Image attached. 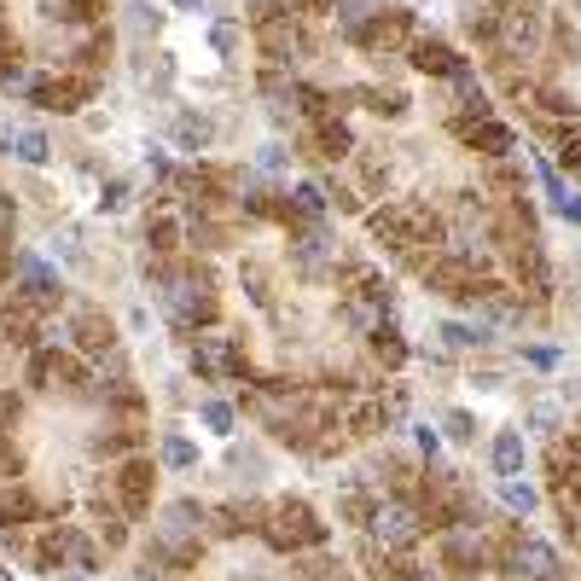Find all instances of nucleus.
Listing matches in <instances>:
<instances>
[{"mask_svg": "<svg viewBox=\"0 0 581 581\" xmlns=\"http://www.w3.org/2000/svg\"><path fill=\"white\" fill-rule=\"evenodd\" d=\"M64 343L76 349V355H88V361H106L111 349H117V325L106 309H93V302H76V309L64 314Z\"/></svg>", "mask_w": 581, "mask_h": 581, "instance_id": "nucleus-7", "label": "nucleus"}, {"mask_svg": "<svg viewBox=\"0 0 581 581\" xmlns=\"http://www.w3.org/2000/svg\"><path fill=\"white\" fill-rule=\"evenodd\" d=\"M500 507H507L512 518H529V512L541 507V494L529 489V483H518V477H500Z\"/></svg>", "mask_w": 581, "mask_h": 581, "instance_id": "nucleus-39", "label": "nucleus"}, {"mask_svg": "<svg viewBox=\"0 0 581 581\" xmlns=\"http://www.w3.org/2000/svg\"><path fill=\"white\" fill-rule=\"evenodd\" d=\"M575 7H581V0H575Z\"/></svg>", "mask_w": 581, "mask_h": 581, "instance_id": "nucleus-61", "label": "nucleus"}, {"mask_svg": "<svg viewBox=\"0 0 581 581\" xmlns=\"http://www.w3.org/2000/svg\"><path fill=\"white\" fill-rule=\"evenodd\" d=\"M257 169H262V174H280V169H286V146H262V151H257Z\"/></svg>", "mask_w": 581, "mask_h": 581, "instance_id": "nucleus-51", "label": "nucleus"}, {"mask_svg": "<svg viewBox=\"0 0 581 581\" xmlns=\"http://www.w3.org/2000/svg\"><path fill=\"white\" fill-rule=\"evenodd\" d=\"M523 361L547 372V367H559V349H547V343H535V349H523Z\"/></svg>", "mask_w": 581, "mask_h": 581, "instance_id": "nucleus-54", "label": "nucleus"}, {"mask_svg": "<svg viewBox=\"0 0 581 581\" xmlns=\"http://www.w3.org/2000/svg\"><path fill=\"white\" fill-rule=\"evenodd\" d=\"M174 146L181 151H210L216 146V117H204V111H174Z\"/></svg>", "mask_w": 581, "mask_h": 581, "instance_id": "nucleus-21", "label": "nucleus"}, {"mask_svg": "<svg viewBox=\"0 0 581 581\" xmlns=\"http://www.w3.org/2000/svg\"><path fill=\"white\" fill-rule=\"evenodd\" d=\"M174 7H181V12H198V7H204V0H174Z\"/></svg>", "mask_w": 581, "mask_h": 581, "instance_id": "nucleus-60", "label": "nucleus"}, {"mask_svg": "<svg viewBox=\"0 0 581 581\" xmlns=\"http://www.w3.org/2000/svg\"><path fill=\"white\" fill-rule=\"evenodd\" d=\"M489 460H494L500 477H523V465H529V442H523V431H500V437L489 442Z\"/></svg>", "mask_w": 581, "mask_h": 581, "instance_id": "nucleus-27", "label": "nucleus"}, {"mask_svg": "<svg viewBox=\"0 0 581 581\" xmlns=\"http://www.w3.org/2000/svg\"><path fill=\"white\" fill-rule=\"evenodd\" d=\"M547 47H552V64H575L581 59V41L564 18H547Z\"/></svg>", "mask_w": 581, "mask_h": 581, "instance_id": "nucleus-37", "label": "nucleus"}, {"mask_svg": "<svg viewBox=\"0 0 581 581\" xmlns=\"http://www.w3.org/2000/svg\"><path fill=\"white\" fill-rule=\"evenodd\" d=\"M325 535H332V529L320 523V512L309 507V500H280V507H268V518H262V541L273 552H286V559H297V552H320Z\"/></svg>", "mask_w": 581, "mask_h": 581, "instance_id": "nucleus-2", "label": "nucleus"}, {"mask_svg": "<svg viewBox=\"0 0 581 581\" xmlns=\"http://www.w3.org/2000/svg\"><path fill=\"white\" fill-rule=\"evenodd\" d=\"M12 262H18V257H12V244H0V286L12 280Z\"/></svg>", "mask_w": 581, "mask_h": 581, "instance_id": "nucleus-57", "label": "nucleus"}, {"mask_svg": "<svg viewBox=\"0 0 581 581\" xmlns=\"http://www.w3.org/2000/svg\"><path fill=\"white\" fill-rule=\"evenodd\" d=\"M367 349H372V361L378 367H384V372H395V367H408V355H413V349H408V338H401L395 332V325L384 320V325H378V332L367 338Z\"/></svg>", "mask_w": 581, "mask_h": 581, "instance_id": "nucleus-30", "label": "nucleus"}, {"mask_svg": "<svg viewBox=\"0 0 581 581\" xmlns=\"http://www.w3.org/2000/svg\"><path fill=\"white\" fill-rule=\"evenodd\" d=\"M122 30H129L134 47H151L163 36V12L151 7V0H129V7H122Z\"/></svg>", "mask_w": 581, "mask_h": 581, "instance_id": "nucleus-23", "label": "nucleus"}, {"mask_svg": "<svg viewBox=\"0 0 581 581\" xmlns=\"http://www.w3.org/2000/svg\"><path fill=\"white\" fill-rule=\"evenodd\" d=\"M442 437L460 442V448H471V442H477V419H471L465 408H448V413H442Z\"/></svg>", "mask_w": 581, "mask_h": 581, "instance_id": "nucleus-41", "label": "nucleus"}, {"mask_svg": "<svg viewBox=\"0 0 581 581\" xmlns=\"http://www.w3.org/2000/svg\"><path fill=\"white\" fill-rule=\"evenodd\" d=\"M413 442H419V460H424V465H437V453H442V437L431 431V424H419V437H413Z\"/></svg>", "mask_w": 581, "mask_h": 581, "instance_id": "nucleus-49", "label": "nucleus"}, {"mask_svg": "<svg viewBox=\"0 0 581 581\" xmlns=\"http://www.w3.org/2000/svg\"><path fill=\"white\" fill-rule=\"evenodd\" d=\"M262 518H268L262 500H221V507H210L204 529L216 541H239V535H262Z\"/></svg>", "mask_w": 581, "mask_h": 581, "instance_id": "nucleus-15", "label": "nucleus"}, {"mask_svg": "<svg viewBox=\"0 0 581 581\" xmlns=\"http://www.w3.org/2000/svg\"><path fill=\"white\" fill-rule=\"evenodd\" d=\"M390 314L384 309H378V302H367L361 291H349L343 297V325H349V332H355V338H372L378 332V325H384Z\"/></svg>", "mask_w": 581, "mask_h": 581, "instance_id": "nucleus-32", "label": "nucleus"}, {"mask_svg": "<svg viewBox=\"0 0 581 581\" xmlns=\"http://www.w3.org/2000/svg\"><path fill=\"white\" fill-rule=\"evenodd\" d=\"M47 518V507L30 494V483H0V529H36Z\"/></svg>", "mask_w": 581, "mask_h": 581, "instance_id": "nucleus-18", "label": "nucleus"}, {"mask_svg": "<svg viewBox=\"0 0 581 581\" xmlns=\"http://www.w3.org/2000/svg\"><path fill=\"white\" fill-rule=\"evenodd\" d=\"M413 36H419L413 12H408V7H384V12H378V18L367 23V30L355 36V47H361L367 59H378V64H384V59H401V53H408V47H413Z\"/></svg>", "mask_w": 581, "mask_h": 581, "instance_id": "nucleus-6", "label": "nucleus"}, {"mask_svg": "<svg viewBox=\"0 0 581 581\" xmlns=\"http://www.w3.org/2000/svg\"><path fill=\"white\" fill-rule=\"evenodd\" d=\"M559 169H581V134H564L559 140Z\"/></svg>", "mask_w": 581, "mask_h": 581, "instance_id": "nucleus-52", "label": "nucleus"}, {"mask_svg": "<svg viewBox=\"0 0 581 581\" xmlns=\"http://www.w3.org/2000/svg\"><path fill=\"white\" fill-rule=\"evenodd\" d=\"M547 47V12H541V0H507L500 7V30H494V59H535Z\"/></svg>", "mask_w": 581, "mask_h": 581, "instance_id": "nucleus-3", "label": "nucleus"}, {"mask_svg": "<svg viewBox=\"0 0 581 581\" xmlns=\"http://www.w3.org/2000/svg\"><path fill=\"white\" fill-rule=\"evenodd\" d=\"M483 192H489V198H500V204H512V198H523V192H529V169H523L518 158H500V163H489V181H483Z\"/></svg>", "mask_w": 581, "mask_h": 581, "instance_id": "nucleus-20", "label": "nucleus"}, {"mask_svg": "<svg viewBox=\"0 0 581 581\" xmlns=\"http://www.w3.org/2000/svg\"><path fill=\"white\" fill-rule=\"evenodd\" d=\"M401 59H408L419 76H437V82H448L453 70H465V59L453 53V47H448L442 36H413V47H408Z\"/></svg>", "mask_w": 581, "mask_h": 581, "instance_id": "nucleus-17", "label": "nucleus"}, {"mask_svg": "<svg viewBox=\"0 0 581 581\" xmlns=\"http://www.w3.org/2000/svg\"><path fill=\"white\" fill-rule=\"evenodd\" d=\"M523 424H529V431H541V437H564L570 413H564V401H559V395H535V401L523 408Z\"/></svg>", "mask_w": 581, "mask_h": 581, "instance_id": "nucleus-28", "label": "nucleus"}, {"mask_svg": "<svg viewBox=\"0 0 581 581\" xmlns=\"http://www.w3.org/2000/svg\"><path fill=\"white\" fill-rule=\"evenodd\" d=\"M18 477H23V453L12 448L7 431H0V483H18Z\"/></svg>", "mask_w": 581, "mask_h": 581, "instance_id": "nucleus-46", "label": "nucleus"}, {"mask_svg": "<svg viewBox=\"0 0 581 581\" xmlns=\"http://www.w3.org/2000/svg\"><path fill=\"white\" fill-rule=\"evenodd\" d=\"M471 384H477V390H507V372H500V367H477Z\"/></svg>", "mask_w": 581, "mask_h": 581, "instance_id": "nucleus-53", "label": "nucleus"}, {"mask_svg": "<svg viewBox=\"0 0 581 581\" xmlns=\"http://www.w3.org/2000/svg\"><path fill=\"white\" fill-rule=\"evenodd\" d=\"M227 465H233V471H250V477H262V448H233V453H227Z\"/></svg>", "mask_w": 581, "mask_h": 581, "instance_id": "nucleus-48", "label": "nucleus"}, {"mask_svg": "<svg viewBox=\"0 0 581 581\" xmlns=\"http://www.w3.org/2000/svg\"><path fill=\"white\" fill-rule=\"evenodd\" d=\"M535 181L547 187V198H552V210H559L564 221H575V227H581V192H570V187H564V174H559V163H535Z\"/></svg>", "mask_w": 581, "mask_h": 581, "instance_id": "nucleus-25", "label": "nucleus"}, {"mask_svg": "<svg viewBox=\"0 0 581 581\" xmlns=\"http://www.w3.org/2000/svg\"><path fill=\"white\" fill-rule=\"evenodd\" d=\"M99 88V76H82V70H64V76H36V88H30V106L41 111H59V117H76L93 99Z\"/></svg>", "mask_w": 581, "mask_h": 581, "instance_id": "nucleus-11", "label": "nucleus"}, {"mask_svg": "<svg viewBox=\"0 0 581 581\" xmlns=\"http://www.w3.org/2000/svg\"><path fill=\"white\" fill-rule=\"evenodd\" d=\"M575 174H581V169H575Z\"/></svg>", "mask_w": 581, "mask_h": 581, "instance_id": "nucleus-62", "label": "nucleus"}, {"mask_svg": "<svg viewBox=\"0 0 581 581\" xmlns=\"http://www.w3.org/2000/svg\"><path fill=\"white\" fill-rule=\"evenodd\" d=\"M129 204V174H111L106 187H99V210H122Z\"/></svg>", "mask_w": 581, "mask_h": 581, "instance_id": "nucleus-47", "label": "nucleus"}, {"mask_svg": "<svg viewBox=\"0 0 581 581\" xmlns=\"http://www.w3.org/2000/svg\"><path fill=\"white\" fill-rule=\"evenodd\" d=\"M134 581H169V575H163V564H146V570H140Z\"/></svg>", "mask_w": 581, "mask_h": 581, "instance_id": "nucleus-58", "label": "nucleus"}, {"mask_svg": "<svg viewBox=\"0 0 581 581\" xmlns=\"http://www.w3.org/2000/svg\"><path fill=\"white\" fill-rule=\"evenodd\" d=\"M204 518H210V507H198L192 494L163 500L158 518H151V559H158L163 570H198V559H204V541H210Z\"/></svg>", "mask_w": 581, "mask_h": 581, "instance_id": "nucleus-1", "label": "nucleus"}, {"mask_svg": "<svg viewBox=\"0 0 581 581\" xmlns=\"http://www.w3.org/2000/svg\"><path fill=\"white\" fill-rule=\"evenodd\" d=\"M437 570L453 575V581H477L489 570V541H483V529H465V523H453L437 535Z\"/></svg>", "mask_w": 581, "mask_h": 581, "instance_id": "nucleus-5", "label": "nucleus"}, {"mask_svg": "<svg viewBox=\"0 0 581 581\" xmlns=\"http://www.w3.org/2000/svg\"><path fill=\"white\" fill-rule=\"evenodd\" d=\"M355 99L372 117H401V111H408V93H401V88H355Z\"/></svg>", "mask_w": 581, "mask_h": 581, "instance_id": "nucleus-38", "label": "nucleus"}, {"mask_svg": "<svg viewBox=\"0 0 581 581\" xmlns=\"http://www.w3.org/2000/svg\"><path fill=\"white\" fill-rule=\"evenodd\" d=\"M361 187L372 198H384L390 192V158H361Z\"/></svg>", "mask_w": 581, "mask_h": 581, "instance_id": "nucleus-43", "label": "nucleus"}, {"mask_svg": "<svg viewBox=\"0 0 581 581\" xmlns=\"http://www.w3.org/2000/svg\"><path fill=\"white\" fill-rule=\"evenodd\" d=\"M390 0H332V18H338V30H343V41H355L367 23L384 12Z\"/></svg>", "mask_w": 581, "mask_h": 581, "instance_id": "nucleus-29", "label": "nucleus"}, {"mask_svg": "<svg viewBox=\"0 0 581 581\" xmlns=\"http://www.w3.org/2000/svg\"><path fill=\"white\" fill-rule=\"evenodd\" d=\"M442 343L465 355V349H489L494 332H489V325H477V320H442Z\"/></svg>", "mask_w": 581, "mask_h": 581, "instance_id": "nucleus-33", "label": "nucleus"}, {"mask_svg": "<svg viewBox=\"0 0 581 581\" xmlns=\"http://www.w3.org/2000/svg\"><path fill=\"white\" fill-rule=\"evenodd\" d=\"M64 570H76V575H93L99 570V547L76 523H70V535H64Z\"/></svg>", "mask_w": 581, "mask_h": 581, "instance_id": "nucleus-35", "label": "nucleus"}, {"mask_svg": "<svg viewBox=\"0 0 581 581\" xmlns=\"http://www.w3.org/2000/svg\"><path fill=\"white\" fill-rule=\"evenodd\" d=\"M419 280L431 286L437 297H460V302H465V297H471V286L483 280V273H477V268L460 257V250H431V262L419 268Z\"/></svg>", "mask_w": 581, "mask_h": 581, "instance_id": "nucleus-14", "label": "nucleus"}, {"mask_svg": "<svg viewBox=\"0 0 581 581\" xmlns=\"http://www.w3.org/2000/svg\"><path fill=\"white\" fill-rule=\"evenodd\" d=\"M244 291H250L257 309H273V291H268V268L262 262H244Z\"/></svg>", "mask_w": 581, "mask_h": 581, "instance_id": "nucleus-45", "label": "nucleus"}, {"mask_svg": "<svg viewBox=\"0 0 581 581\" xmlns=\"http://www.w3.org/2000/svg\"><path fill=\"white\" fill-rule=\"evenodd\" d=\"M158 465H169V471H198V442L181 437V431H169L158 442Z\"/></svg>", "mask_w": 581, "mask_h": 581, "instance_id": "nucleus-34", "label": "nucleus"}, {"mask_svg": "<svg viewBox=\"0 0 581 581\" xmlns=\"http://www.w3.org/2000/svg\"><path fill=\"white\" fill-rule=\"evenodd\" d=\"M198 419H204V431H216V437H233L239 408H233V401H221V395H204V401H198Z\"/></svg>", "mask_w": 581, "mask_h": 581, "instance_id": "nucleus-36", "label": "nucleus"}, {"mask_svg": "<svg viewBox=\"0 0 581 581\" xmlns=\"http://www.w3.org/2000/svg\"><path fill=\"white\" fill-rule=\"evenodd\" d=\"M18 413H23V401H18V395H0V431H7V437H12Z\"/></svg>", "mask_w": 581, "mask_h": 581, "instance_id": "nucleus-55", "label": "nucleus"}, {"mask_svg": "<svg viewBox=\"0 0 581 581\" xmlns=\"http://www.w3.org/2000/svg\"><path fill=\"white\" fill-rule=\"evenodd\" d=\"M192 372L204 378V384H227V378H244V349L239 338H221V332H198L192 338Z\"/></svg>", "mask_w": 581, "mask_h": 581, "instance_id": "nucleus-9", "label": "nucleus"}, {"mask_svg": "<svg viewBox=\"0 0 581 581\" xmlns=\"http://www.w3.org/2000/svg\"><path fill=\"white\" fill-rule=\"evenodd\" d=\"M273 18H291L286 0H244V23H250V30H262V23H273Z\"/></svg>", "mask_w": 581, "mask_h": 581, "instance_id": "nucleus-42", "label": "nucleus"}, {"mask_svg": "<svg viewBox=\"0 0 581 581\" xmlns=\"http://www.w3.org/2000/svg\"><path fill=\"white\" fill-rule=\"evenodd\" d=\"M12 140H18V134L7 129V122H0V151H12Z\"/></svg>", "mask_w": 581, "mask_h": 581, "instance_id": "nucleus-59", "label": "nucleus"}, {"mask_svg": "<svg viewBox=\"0 0 581 581\" xmlns=\"http://www.w3.org/2000/svg\"><path fill=\"white\" fill-rule=\"evenodd\" d=\"M448 134L460 140L465 151H477V158H518V134L507 129V122H494V117H448Z\"/></svg>", "mask_w": 581, "mask_h": 581, "instance_id": "nucleus-8", "label": "nucleus"}, {"mask_svg": "<svg viewBox=\"0 0 581 581\" xmlns=\"http://www.w3.org/2000/svg\"><path fill=\"white\" fill-rule=\"evenodd\" d=\"M239 41H244V23H227V18L210 23V47H216L221 59H233V53H239Z\"/></svg>", "mask_w": 581, "mask_h": 581, "instance_id": "nucleus-44", "label": "nucleus"}, {"mask_svg": "<svg viewBox=\"0 0 581 581\" xmlns=\"http://www.w3.org/2000/svg\"><path fill=\"white\" fill-rule=\"evenodd\" d=\"M343 431L355 437V442H372L378 431H384V408H378V395L349 401V408H343Z\"/></svg>", "mask_w": 581, "mask_h": 581, "instance_id": "nucleus-26", "label": "nucleus"}, {"mask_svg": "<svg viewBox=\"0 0 581 581\" xmlns=\"http://www.w3.org/2000/svg\"><path fill=\"white\" fill-rule=\"evenodd\" d=\"M151 489H158V465H151V453H129V460L111 471V494H117V507L129 518L151 512Z\"/></svg>", "mask_w": 581, "mask_h": 581, "instance_id": "nucleus-13", "label": "nucleus"}, {"mask_svg": "<svg viewBox=\"0 0 581 581\" xmlns=\"http://www.w3.org/2000/svg\"><path fill=\"white\" fill-rule=\"evenodd\" d=\"M12 158H18V163H30V169H41L47 158H53V140H47L41 129H23V134L12 140Z\"/></svg>", "mask_w": 581, "mask_h": 581, "instance_id": "nucleus-40", "label": "nucleus"}, {"mask_svg": "<svg viewBox=\"0 0 581 581\" xmlns=\"http://www.w3.org/2000/svg\"><path fill=\"white\" fill-rule=\"evenodd\" d=\"M12 227H18V204L12 192H0V244H12Z\"/></svg>", "mask_w": 581, "mask_h": 581, "instance_id": "nucleus-50", "label": "nucleus"}, {"mask_svg": "<svg viewBox=\"0 0 581 581\" xmlns=\"http://www.w3.org/2000/svg\"><path fill=\"white\" fill-rule=\"evenodd\" d=\"M88 518H93V535L106 541V552L129 547V523H134V518L117 507V494H111V500H106V494H93V500H88Z\"/></svg>", "mask_w": 581, "mask_h": 581, "instance_id": "nucleus-19", "label": "nucleus"}, {"mask_svg": "<svg viewBox=\"0 0 581 581\" xmlns=\"http://www.w3.org/2000/svg\"><path fill=\"white\" fill-rule=\"evenodd\" d=\"M99 460H129V453H140L146 448V437L134 431V424H106V431H93V442H88Z\"/></svg>", "mask_w": 581, "mask_h": 581, "instance_id": "nucleus-22", "label": "nucleus"}, {"mask_svg": "<svg viewBox=\"0 0 581 581\" xmlns=\"http://www.w3.org/2000/svg\"><path fill=\"white\" fill-rule=\"evenodd\" d=\"M286 198H291L297 227H320V221H325V204H332V198H325V187H314V181H297Z\"/></svg>", "mask_w": 581, "mask_h": 581, "instance_id": "nucleus-31", "label": "nucleus"}, {"mask_svg": "<svg viewBox=\"0 0 581 581\" xmlns=\"http://www.w3.org/2000/svg\"><path fill=\"white\" fill-rule=\"evenodd\" d=\"M302 151H309V158L338 163V158H355V134H349L343 117H314L309 129H302Z\"/></svg>", "mask_w": 581, "mask_h": 581, "instance_id": "nucleus-16", "label": "nucleus"}, {"mask_svg": "<svg viewBox=\"0 0 581 581\" xmlns=\"http://www.w3.org/2000/svg\"><path fill=\"white\" fill-rule=\"evenodd\" d=\"M367 535H372L378 547H384L390 559H408V552L424 541V518H419L413 500H395V494H390V500H378V507H372Z\"/></svg>", "mask_w": 581, "mask_h": 581, "instance_id": "nucleus-4", "label": "nucleus"}, {"mask_svg": "<svg viewBox=\"0 0 581 581\" xmlns=\"http://www.w3.org/2000/svg\"><path fill=\"white\" fill-rule=\"evenodd\" d=\"M12 273H18V286H12V297L18 302H30L36 314H53L59 302H64V286H59V273L47 268L41 257H30V250H18V262H12Z\"/></svg>", "mask_w": 581, "mask_h": 581, "instance_id": "nucleus-12", "label": "nucleus"}, {"mask_svg": "<svg viewBox=\"0 0 581 581\" xmlns=\"http://www.w3.org/2000/svg\"><path fill=\"white\" fill-rule=\"evenodd\" d=\"M146 244H151V257H174V250L187 244V221L169 216V210H158V216L146 221Z\"/></svg>", "mask_w": 581, "mask_h": 581, "instance_id": "nucleus-24", "label": "nucleus"}, {"mask_svg": "<svg viewBox=\"0 0 581 581\" xmlns=\"http://www.w3.org/2000/svg\"><path fill=\"white\" fill-rule=\"evenodd\" d=\"M291 273L309 286H325L338 273V244L325 227H302V233H291Z\"/></svg>", "mask_w": 581, "mask_h": 581, "instance_id": "nucleus-10", "label": "nucleus"}, {"mask_svg": "<svg viewBox=\"0 0 581 581\" xmlns=\"http://www.w3.org/2000/svg\"><path fill=\"white\" fill-rule=\"evenodd\" d=\"M286 7H291V18H297V12H332V0H286Z\"/></svg>", "mask_w": 581, "mask_h": 581, "instance_id": "nucleus-56", "label": "nucleus"}]
</instances>
